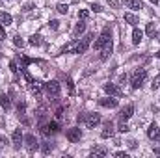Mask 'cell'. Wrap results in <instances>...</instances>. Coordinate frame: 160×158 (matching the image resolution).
I'll return each instance as SVG.
<instances>
[{
    "label": "cell",
    "instance_id": "1f68e13d",
    "mask_svg": "<svg viewBox=\"0 0 160 158\" xmlns=\"http://www.w3.org/2000/svg\"><path fill=\"white\" fill-rule=\"evenodd\" d=\"M88 15H89V13H88V9H80V11H78V19H80V21H86V19H88Z\"/></svg>",
    "mask_w": 160,
    "mask_h": 158
},
{
    "label": "cell",
    "instance_id": "8992f818",
    "mask_svg": "<svg viewBox=\"0 0 160 158\" xmlns=\"http://www.w3.org/2000/svg\"><path fill=\"white\" fill-rule=\"evenodd\" d=\"M22 141H24V136H22L21 128H15V130H13V136H11V143H13V149H21Z\"/></svg>",
    "mask_w": 160,
    "mask_h": 158
},
{
    "label": "cell",
    "instance_id": "8fae6325",
    "mask_svg": "<svg viewBox=\"0 0 160 158\" xmlns=\"http://www.w3.org/2000/svg\"><path fill=\"white\" fill-rule=\"evenodd\" d=\"M147 136H149L151 140H155V141H160V128L155 125V123L149 126V130H147Z\"/></svg>",
    "mask_w": 160,
    "mask_h": 158
},
{
    "label": "cell",
    "instance_id": "d590c367",
    "mask_svg": "<svg viewBox=\"0 0 160 158\" xmlns=\"http://www.w3.org/2000/svg\"><path fill=\"white\" fill-rule=\"evenodd\" d=\"M50 28H52V30H58V28H60V22H58V21H50Z\"/></svg>",
    "mask_w": 160,
    "mask_h": 158
},
{
    "label": "cell",
    "instance_id": "ffe728a7",
    "mask_svg": "<svg viewBox=\"0 0 160 158\" xmlns=\"http://www.w3.org/2000/svg\"><path fill=\"white\" fill-rule=\"evenodd\" d=\"M125 21H127L128 24H132V26H136V24L140 22V19H138L134 13H125Z\"/></svg>",
    "mask_w": 160,
    "mask_h": 158
},
{
    "label": "cell",
    "instance_id": "9a60e30c",
    "mask_svg": "<svg viewBox=\"0 0 160 158\" xmlns=\"http://www.w3.org/2000/svg\"><path fill=\"white\" fill-rule=\"evenodd\" d=\"M84 30H86V22H84V21H78V24H77V26H75V30H73V37H75V39H78L80 36L84 34Z\"/></svg>",
    "mask_w": 160,
    "mask_h": 158
},
{
    "label": "cell",
    "instance_id": "e575fe53",
    "mask_svg": "<svg viewBox=\"0 0 160 158\" xmlns=\"http://www.w3.org/2000/svg\"><path fill=\"white\" fill-rule=\"evenodd\" d=\"M91 9H93L95 13H99V11H102V7H101V4H91Z\"/></svg>",
    "mask_w": 160,
    "mask_h": 158
},
{
    "label": "cell",
    "instance_id": "3957f363",
    "mask_svg": "<svg viewBox=\"0 0 160 158\" xmlns=\"http://www.w3.org/2000/svg\"><path fill=\"white\" fill-rule=\"evenodd\" d=\"M43 89H45V93L50 97V99H56L58 95H60V84L56 82V80H50V82H47V84H43Z\"/></svg>",
    "mask_w": 160,
    "mask_h": 158
},
{
    "label": "cell",
    "instance_id": "ab89813d",
    "mask_svg": "<svg viewBox=\"0 0 160 158\" xmlns=\"http://www.w3.org/2000/svg\"><path fill=\"white\" fill-rule=\"evenodd\" d=\"M128 147H130V149H136V141H134V140H130V141H128Z\"/></svg>",
    "mask_w": 160,
    "mask_h": 158
},
{
    "label": "cell",
    "instance_id": "4316f807",
    "mask_svg": "<svg viewBox=\"0 0 160 158\" xmlns=\"http://www.w3.org/2000/svg\"><path fill=\"white\" fill-rule=\"evenodd\" d=\"M67 9H69V7H67V4H58V6H56V11H58V13H62V15H65V13H67Z\"/></svg>",
    "mask_w": 160,
    "mask_h": 158
},
{
    "label": "cell",
    "instance_id": "d4e9b609",
    "mask_svg": "<svg viewBox=\"0 0 160 158\" xmlns=\"http://www.w3.org/2000/svg\"><path fill=\"white\" fill-rule=\"evenodd\" d=\"M41 43H43V41H41V36H38V34H34V36L30 37V45H34V47H39Z\"/></svg>",
    "mask_w": 160,
    "mask_h": 158
},
{
    "label": "cell",
    "instance_id": "ac0fdd59",
    "mask_svg": "<svg viewBox=\"0 0 160 158\" xmlns=\"http://www.w3.org/2000/svg\"><path fill=\"white\" fill-rule=\"evenodd\" d=\"M106 155H108L106 147H93L91 149V156H106Z\"/></svg>",
    "mask_w": 160,
    "mask_h": 158
},
{
    "label": "cell",
    "instance_id": "52a82bcc",
    "mask_svg": "<svg viewBox=\"0 0 160 158\" xmlns=\"http://www.w3.org/2000/svg\"><path fill=\"white\" fill-rule=\"evenodd\" d=\"M65 136H67V140H69L71 143H77V141H80V138H82V130L77 128V126H73V128H69V130L65 132Z\"/></svg>",
    "mask_w": 160,
    "mask_h": 158
},
{
    "label": "cell",
    "instance_id": "5bb4252c",
    "mask_svg": "<svg viewBox=\"0 0 160 158\" xmlns=\"http://www.w3.org/2000/svg\"><path fill=\"white\" fill-rule=\"evenodd\" d=\"M123 2H125V6L128 9H142L143 7V2L142 0H123Z\"/></svg>",
    "mask_w": 160,
    "mask_h": 158
},
{
    "label": "cell",
    "instance_id": "484cf974",
    "mask_svg": "<svg viewBox=\"0 0 160 158\" xmlns=\"http://www.w3.org/2000/svg\"><path fill=\"white\" fill-rule=\"evenodd\" d=\"M67 89H69V95H73L75 93V82L71 77H67Z\"/></svg>",
    "mask_w": 160,
    "mask_h": 158
},
{
    "label": "cell",
    "instance_id": "d6a6232c",
    "mask_svg": "<svg viewBox=\"0 0 160 158\" xmlns=\"http://www.w3.org/2000/svg\"><path fill=\"white\" fill-rule=\"evenodd\" d=\"M151 87H153V91H155V89H158V87H160V75L157 77V78H153V84H151Z\"/></svg>",
    "mask_w": 160,
    "mask_h": 158
},
{
    "label": "cell",
    "instance_id": "277c9868",
    "mask_svg": "<svg viewBox=\"0 0 160 158\" xmlns=\"http://www.w3.org/2000/svg\"><path fill=\"white\" fill-rule=\"evenodd\" d=\"M91 39H93V34L89 32L88 36H84L80 41H77V50H75V52H77V54H84V52L88 50V47H89Z\"/></svg>",
    "mask_w": 160,
    "mask_h": 158
},
{
    "label": "cell",
    "instance_id": "e0dca14e",
    "mask_svg": "<svg viewBox=\"0 0 160 158\" xmlns=\"http://www.w3.org/2000/svg\"><path fill=\"white\" fill-rule=\"evenodd\" d=\"M0 104H2V108L8 112L9 108H11V101H9V95H6V93H2L0 95Z\"/></svg>",
    "mask_w": 160,
    "mask_h": 158
},
{
    "label": "cell",
    "instance_id": "44dd1931",
    "mask_svg": "<svg viewBox=\"0 0 160 158\" xmlns=\"http://www.w3.org/2000/svg\"><path fill=\"white\" fill-rule=\"evenodd\" d=\"M110 54H112V41H110L108 45H104V47H102V54H101V60H106Z\"/></svg>",
    "mask_w": 160,
    "mask_h": 158
},
{
    "label": "cell",
    "instance_id": "2e32d148",
    "mask_svg": "<svg viewBox=\"0 0 160 158\" xmlns=\"http://www.w3.org/2000/svg\"><path fill=\"white\" fill-rule=\"evenodd\" d=\"M11 22H13V17L9 13H6V11H0V24L2 26H9Z\"/></svg>",
    "mask_w": 160,
    "mask_h": 158
},
{
    "label": "cell",
    "instance_id": "83f0119b",
    "mask_svg": "<svg viewBox=\"0 0 160 158\" xmlns=\"http://www.w3.org/2000/svg\"><path fill=\"white\" fill-rule=\"evenodd\" d=\"M41 151H43V153H45V155H48V153H50V151H52V145H50V143H48V141H45V143H43V145H41Z\"/></svg>",
    "mask_w": 160,
    "mask_h": 158
},
{
    "label": "cell",
    "instance_id": "7c38bea8",
    "mask_svg": "<svg viewBox=\"0 0 160 158\" xmlns=\"http://www.w3.org/2000/svg\"><path fill=\"white\" fill-rule=\"evenodd\" d=\"M132 114H134V106H132V104H127L125 108H121V112H119V119L127 121V119L130 117Z\"/></svg>",
    "mask_w": 160,
    "mask_h": 158
},
{
    "label": "cell",
    "instance_id": "f6af8a7d",
    "mask_svg": "<svg viewBox=\"0 0 160 158\" xmlns=\"http://www.w3.org/2000/svg\"><path fill=\"white\" fill-rule=\"evenodd\" d=\"M0 4H2V0H0Z\"/></svg>",
    "mask_w": 160,
    "mask_h": 158
},
{
    "label": "cell",
    "instance_id": "7a4b0ae2",
    "mask_svg": "<svg viewBox=\"0 0 160 158\" xmlns=\"http://www.w3.org/2000/svg\"><path fill=\"white\" fill-rule=\"evenodd\" d=\"M145 78H147V71H145V69H136L134 75H132V78H130V86H132V89H140V87L143 86Z\"/></svg>",
    "mask_w": 160,
    "mask_h": 158
},
{
    "label": "cell",
    "instance_id": "6da1fadb",
    "mask_svg": "<svg viewBox=\"0 0 160 158\" xmlns=\"http://www.w3.org/2000/svg\"><path fill=\"white\" fill-rule=\"evenodd\" d=\"M110 41H112V30H110V26H106V28L101 32L99 39L95 41L93 48H95V50H102V47H104V45H108Z\"/></svg>",
    "mask_w": 160,
    "mask_h": 158
},
{
    "label": "cell",
    "instance_id": "d6986e66",
    "mask_svg": "<svg viewBox=\"0 0 160 158\" xmlns=\"http://www.w3.org/2000/svg\"><path fill=\"white\" fill-rule=\"evenodd\" d=\"M142 37H143V32H142L140 28H134V32H132V43H134V45H140Z\"/></svg>",
    "mask_w": 160,
    "mask_h": 158
},
{
    "label": "cell",
    "instance_id": "7bdbcfd3",
    "mask_svg": "<svg viewBox=\"0 0 160 158\" xmlns=\"http://www.w3.org/2000/svg\"><path fill=\"white\" fill-rule=\"evenodd\" d=\"M151 2H153V4H158V0H151Z\"/></svg>",
    "mask_w": 160,
    "mask_h": 158
},
{
    "label": "cell",
    "instance_id": "b9f144b4",
    "mask_svg": "<svg viewBox=\"0 0 160 158\" xmlns=\"http://www.w3.org/2000/svg\"><path fill=\"white\" fill-rule=\"evenodd\" d=\"M157 39H158V41H160V32H157Z\"/></svg>",
    "mask_w": 160,
    "mask_h": 158
},
{
    "label": "cell",
    "instance_id": "f546056e",
    "mask_svg": "<svg viewBox=\"0 0 160 158\" xmlns=\"http://www.w3.org/2000/svg\"><path fill=\"white\" fill-rule=\"evenodd\" d=\"M118 130H119V132H128V125H127L123 119L119 121V126H118Z\"/></svg>",
    "mask_w": 160,
    "mask_h": 158
},
{
    "label": "cell",
    "instance_id": "74e56055",
    "mask_svg": "<svg viewBox=\"0 0 160 158\" xmlns=\"http://www.w3.org/2000/svg\"><path fill=\"white\" fill-rule=\"evenodd\" d=\"M6 143H8V140H4V136H0V147H6Z\"/></svg>",
    "mask_w": 160,
    "mask_h": 158
},
{
    "label": "cell",
    "instance_id": "60d3db41",
    "mask_svg": "<svg viewBox=\"0 0 160 158\" xmlns=\"http://www.w3.org/2000/svg\"><path fill=\"white\" fill-rule=\"evenodd\" d=\"M155 155H157V156H160V147H157V149H155Z\"/></svg>",
    "mask_w": 160,
    "mask_h": 158
},
{
    "label": "cell",
    "instance_id": "603a6c76",
    "mask_svg": "<svg viewBox=\"0 0 160 158\" xmlns=\"http://www.w3.org/2000/svg\"><path fill=\"white\" fill-rule=\"evenodd\" d=\"M145 32H147V36H149V37H155V36H157L155 22H149V24H147V28H145Z\"/></svg>",
    "mask_w": 160,
    "mask_h": 158
},
{
    "label": "cell",
    "instance_id": "30bf717a",
    "mask_svg": "<svg viewBox=\"0 0 160 158\" xmlns=\"http://www.w3.org/2000/svg\"><path fill=\"white\" fill-rule=\"evenodd\" d=\"M114 132H116L114 123H112V121H106V123H104V128H102V132H101V136H102V138H112Z\"/></svg>",
    "mask_w": 160,
    "mask_h": 158
},
{
    "label": "cell",
    "instance_id": "8d00e7d4",
    "mask_svg": "<svg viewBox=\"0 0 160 158\" xmlns=\"http://www.w3.org/2000/svg\"><path fill=\"white\" fill-rule=\"evenodd\" d=\"M116 156H119V158H128V155H127V153H123V151H118V153H116Z\"/></svg>",
    "mask_w": 160,
    "mask_h": 158
},
{
    "label": "cell",
    "instance_id": "f35d334b",
    "mask_svg": "<svg viewBox=\"0 0 160 158\" xmlns=\"http://www.w3.org/2000/svg\"><path fill=\"white\" fill-rule=\"evenodd\" d=\"M6 37V32H4V28H2V24H0V41Z\"/></svg>",
    "mask_w": 160,
    "mask_h": 158
},
{
    "label": "cell",
    "instance_id": "f1b7e54d",
    "mask_svg": "<svg viewBox=\"0 0 160 158\" xmlns=\"http://www.w3.org/2000/svg\"><path fill=\"white\" fill-rule=\"evenodd\" d=\"M13 43H15V47H21V48L24 47V41H22L21 36H15V37H13Z\"/></svg>",
    "mask_w": 160,
    "mask_h": 158
},
{
    "label": "cell",
    "instance_id": "ba28073f",
    "mask_svg": "<svg viewBox=\"0 0 160 158\" xmlns=\"http://www.w3.org/2000/svg\"><path fill=\"white\" fill-rule=\"evenodd\" d=\"M24 145H26V149H28L30 153H34L39 143H38V140H36L34 134H26V136H24Z\"/></svg>",
    "mask_w": 160,
    "mask_h": 158
},
{
    "label": "cell",
    "instance_id": "ee69618b",
    "mask_svg": "<svg viewBox=\"0 0 160 158\" xmlns=\"http://www.w3.org/2000/svg\"><path fill=\"white\" fill-rule=\"evenodd\" d=\"M157 58H158V60H160V50H158V54H157Z\"/></svg>",
    "mask_w": 160,
    "mask_h": 158
},
{
    "label": "cell",
    "instance_id": "836d02e7",
    "mask_svg": "<svg viewBox=\"0 0 160 158\" xmlns=\"http://www.w3.org/2000/svg\"><path fill=\"white\" fill-rule=\"evenodd\" d=\"M9 69H11V73H15V75L19 73V69H17V63H15V62H9Z\"/></svg>",
    "mask_w": 160,
    "mask_h": 158
},
{
    "label": "cell",
    "instance_id": "4fadbf2b",
    "mask_svg": "<svg viewBox=\"0 0 160 158\" xmlns=\"http://www.w3.org/2000/svg\"><path fill=\"white\" fill-rule=\"evenodd\" d=\"M99 104L104 106V108H116L118 106V99H99Z\"/></svg>",
    "mask_w": 160,
    "mask_h": 158
},
{
    "label": "cell",
    "instance_id": "9c48e42d",
    "mask_svg": "<svg viewBox=\"0 0 160 158\" xmlns=\"http://www.w3.org/2000/svg\"><path fill=\"white\" fill-rule=\"evenodd\" d=\"M104 91H106L108 95H112V97H121V95H123L121 87L116 86V84H104Z\"/></svg>",
    "mask_w": 160,
    "mask_h": 158
},
{
    "label": "cell",
    "instance_id": "cb8c5ba5",
    "mask_svg": "<svg viewBox=\"0 0 160 158\" xmlns=\"http://www.w3.org/2000/svg\"><path fill=\"white\" fill-rule=\"evenodd\" d=\"M30 89H32V95L39 101V99H41V89H39V86H38V82H36L34 86H30Z\"/></svg>",
    "mask_w": 160,
    "mask_h": 158
},
{
    "label": "cell",
    "instance_id": "5b68a950",
    "mask_svg": "<svg viewBox=\"0 0 160 158\" xmlns=\"http://www.w3.org/2000/svg\"><path fill=\"white\" fill-rule=\"evenodd\" d=\"M84 123H86V126H88V128H95V126L101 123V116H99V114H95V112H91V114H88V116L84 117Z\"/></svg>",
    "mask_w": 160,
    "mask_h": 158
},
{
    "label": "cell",
    "instance_id": "4dcf8cb0",
    "mask_svg": "<svg viewBox=\"0 0 160 158\" xmlns=\"http://www.w3.org/2000/svg\"><path fill=\"white\" fill-rule=\"evenodd\" d=\"M24 110H26V104L21 101V102H19V106H17V112H19V116H24Z\"/></svg>",
    "mask_w": 160,
    "mask_h": 158
},
{
    "label": "cell",
    "instance_id": "7402d4cb",
    "mask_svg": "<svg viewBox=\"0 0 160 158\" xmlns=\"http://www.w3.org/2000/svg\"><path fill=\"white\" fill-rule=\"evenodd\" d=\"M75 50H77V39L71 41V43H67V45L62 48V52H63V54H67V52H75Z\"/></svg>",
    "mask_w": 160,
    "mask_h": 158
}]
</instances>
